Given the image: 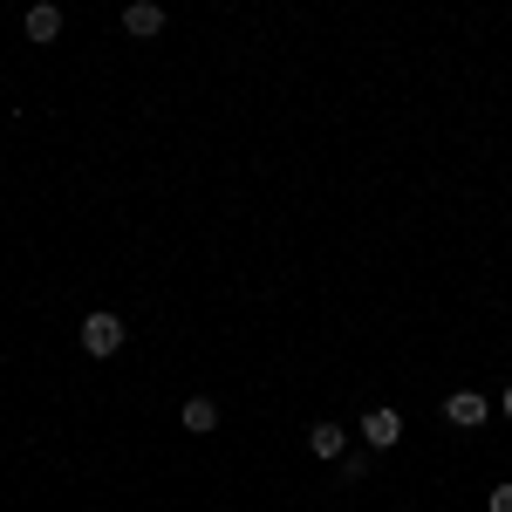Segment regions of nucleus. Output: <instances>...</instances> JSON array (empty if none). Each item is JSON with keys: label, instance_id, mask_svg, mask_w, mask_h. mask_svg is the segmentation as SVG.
<instances>
[{"label": "nucleus", "instance_id": "f257e3e1", "mask_svg": "<svg viewBox=\"0 0 512 512\" xmlns=\"http://www.w3.org/2000/svg\"><path fill=\"white\" fill-rule=\"evenodd\" d=\"M82 349L89 355H117L123 349V315H110V308H103V315H82Z\"/></svg>", "mask_w": 512, "mask_h": 512}, {"label": "nucleus", "instance_id": "f03ea898", "mask_svg": "<svg viewBox=\"0 0 512 512\" xmlns=\"http://www.w3.org/2000/svg\"><path fill=\"white\" fill-rule=\"evenodd\" d=\"M485 417H492V403H485L478 390H451V396H444V424H458V431H478Z\"/></svg>", "mask_w": 512, "mask_h": 512}, {"label": "nucleus", "instance_id": "7ed1b4c3", "mask_svg": "<svg viewBox=\"0 0 512 512\" xmlns=\"http://www.w3.org/2000/svg\"><path fill=\"white\" fill-rule=\"evenodd\" d=\"M362 437H369V451H390L396 437H403V417H396L390 403H376V410L362 417Z\"/></svg>", "mask_w": 512, "mask_h": 512}, {"label": "nucleus", "instance_id": "20e7f679", "mask_svg": "<svg viewBox=\"0 0 512 512\" xmlns=\"http://www.w3.org/2000/svg\"><path fill=\"white\" fill-rule=\"evenodd\" d=\"M123 35H137V41L164 35V7L158 0H130V7H123Z\"/></svg>", "mask_w": 512, "mask_h": 512}, {"label": "nucleus", "instance_id": "39448f33", "mask_svg": "<svg viewBox=\"0 0 512 512\" xmlns=\"http://www.w3.org/2000/svg\"><path fill=\"white\" fill-rule=\"evenodd\" d=\"M28 41H41V48L62 41V7H55V0H35V7H28Z\"/></svg>", "mask_w": 512, "mask_h": 512}, {"label": "nucleus", "instance_id": "423d86ee", "mask_svg": "<svg viewBox=\"0 0 512 512\" xmlns=\"http://www.w3.org/2000/svg\"><path fill=\"white\" fill-rule=\"evenodd\" d=\"M185 431H192V437L219 431V403H212V396H192V403H185Z\"/></svg>", "mask_w": 512, "mask_h": 512}, {"label": "nucleus", "instance_id": "0eeeda50", "mask_svg": "<svg viewBox=\"0 0 512 512\" xmlns=\"http://www.w3.org/2000/svg\"><path fill=\"white\" fill-rule=\"evenodd\" d=\"M308 451H315V458H342V451H349V431H342V424H315V431H308Z\"/></svg>", "mask_w": 512, "mask_h": 512}, {"label": "nucleus", "instance_id": "6e6552de", "mask_svg": "<svg viewBox=\"0 0 512 512\" xmlns=\"http://www.w3.org/2000/svg\"><path fill=\"white\" fill-rule=\"evenodd\" d=\"M485 512H512V485H492V499H485Z\"/></svg>", "mask_w": 512, "mask_h": 512}, {"label": "nucleus", "instance_id": "1a4fd4ad", "mask_svg": "<svg viewBox=\"0 0 512 512\" xmlns=\"http://www.w3.org/2000/svg\"><path fill=\"white\" fill-rule=\"evenodd\" d=\"M499 403H506V417H512V383H506V396H499Z\"/></svg>", "mask_w": 512, "mask_h": 512}]
</instances>
